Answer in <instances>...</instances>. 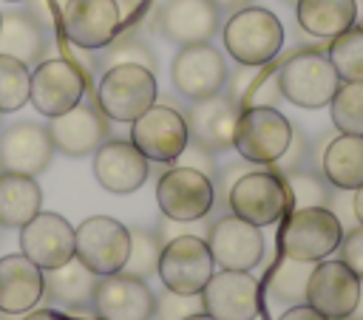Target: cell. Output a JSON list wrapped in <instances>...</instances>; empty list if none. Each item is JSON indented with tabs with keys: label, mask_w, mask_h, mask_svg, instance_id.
<instances>
[{
	"label": "cell",
	"mask_w": 363,
	"mask_h": 320,
	"mask_svg": "<svg viewBox=\"0 0 363 320\" xmlns=\"http://www.w3.org/2000/svg\"><path fill=\"white\" fill-rule=\"evenodd\" d=\"M156 201L164 218L201 221L216 204L213 178L193 167H167L156 181Z\"/></svg>",
	"instance_id": "9"
},
{
	"label": "cell",
	"mask_w": 363,
	"mask_h": 320,
	"mask_svg": "<svg viewBox=\"0 0 363 320\" xmlns=\"http://www.w3.org/2000/svg\"><path fill=\"white\" fill-rule=\"evenodd\" d=\"M227 207L233 215L255 227H269L286 215V210L292 207V198L281 173H275L272 167H250L230 187Z\"/></svg>",
	"instance_id": "4"
},
{
	"label": "cell",
	"mask_w": 363,
	"mask_h": 320,
	"mask_svg": "<svg viewBox=\"0 0 363 320\" xmlns=\"http://www.w3.org/2000/svg\"><path fill=\"white\" fill-rule=\"evenodd\" d=\"M88 312H91V309H85V312H74V314H77V317H74V320H99V317H96V314H94V317H85V314H88Z\"/></svg>",
	"instance_id": "51"
},
{
	"label": "cell",
	"mask_w": 363,
	"mask_h": 320,
	"mask_svg": "<svg viewBox=\"0 0 363 320\" xmlns=\"http://www.w3.org/2000/svg\"><path fill=\"white\" fill-rule=\"evenodd\" d=\"M213 266H216V261L201 235H179L162 246L156 275L162 278L164 289H173L182 295H196L210 280Z\"/></svg>",
	"instance_id": "12"
},
{
	"label": "cell",
	"mask_w": 363,
	"mask_h": 320,
	"mask_svg": "<svg viewBox=\"0 0 363 320\" xmlns=\"http://www.w3.org/2000/svg\"><path fill=\"white\" fill-rule=\"evenodd\" d=\"M329 210H332L335 218L340 221L343 232L352 229V227H357V215H354V190H337V187H332Z\"/></svg>",
	"instance_id": "43"
},
{
	"label": "cell",
	"mask_w": 363,
	"mask_h": 320,
	"mask_svg": "<svg viewBox=\"0 0 363 320\" xmlns=\"http://www.w3.org/2000/svg\"><path fill=\"white\" fill-rule=\"evenodd\" d=\"M227 79V62L224 54L210 42L182 45L179 54L170 62V82L179 96L187 102L207 99L224 88Z\"/></svg>",
	"instance_id": "11"
},
{
	"label": "cell",
	"mask_w": 363,
	"mask_h": 320,
	"mask_svg": "<svg viewBox=\"0 0 363 320\" xmlns=\"http://www.w3.org/2000/svg\"><path fill=\"white\" fill-rule=\"evenodd\" d=\"M153 309H156V295L147 286V280L125 272L99 278L91 306V312L99 320H150Z\"/></svg>",
	"instance_id": "17"
},
{
	"label": "cell",
	"mask_w": 363,
	"mask_h": 320,
	"mask_svg": "<svg viewBox=\"0 0 363 320\" xmlns=\"http://www.w3.org/2000/svg\"><path fill=\"white\" fill-rule=\"evenodd\" d=\"M176 164H182V167H193V170H199V173H204V176H216V170H218V164H216V153L213 150H207V147H201L199 142H187L184 144V150L179 153V159H176Z\"/></svg>",
	"instance_id": "41"
},
{
	"label": "cell",
	"mask_w": 363,
	"mask_h": 320,
	"mask_svg": "<svg viewBox=\"0 0 363 320\" xmlns=\"http://www.w3.org/2000/svg\"><path fill=\"white\" fill-rule=\"evenodd\" d=\"M94 176L108 193L128 195L147 181L150 161L130 139H105L94 150Z\"/></svg>",
	"instance_id": "20"
},
{
	"label": "cell",
	"mask_w": 363,
	"mask_h": 320,
	"mask_svg": "<svg viewBox=\"0 0 363 320\" xmlns=\"http://www.w3.org/2000/svg\"><path fill=\"white\" fill-rule=\"evenodd\" d=\"M43 207V190L34 176L26 173H0V227L20 229Z\"/></svg>",
	"instance_id": "28"
},
{
	"label": "cell",
	"mask_w": 363,
	"mask_h": 320,
	"mask_svg": "<svg viewBox=\"0 0 363 320\" xmlns=\"http://www.w3.org/2000/svg\"><path fill=\"white\" fill-rule=\"evenodd\" d=\"M153 229H156L159 241L167 244V241H173V238H179V235H201V238H204L207 224H199V221H176V218H164V215H162V221H159Z\"/></svg>",
	"instance_id": "45"
},
{
	"label": "cell",
	"mask_w": 363,
	"mask_h": 320,
	"mask_svg": "<svg viewBox=\"0 0 363 320\" xmlns=\"http://www.w3.org/2000/svg\"><path fill=\"white\" fill-rule=\"evenodd\" d=\"M326 57L335 65L340 82L363 79V25H352L337 37H332Z\"/></svg>",
	"instance_id": "31"
},
{
	"label": "cell",
	"mask_w": 363,
	"mask_h": 320,
	"mask_svg": "<svg viewBox=\"0 0 363 320\" xmlns=\"http://www.w3.org/2000/svg\"><path fill=\"white\" fill-rule=\"evenodd\" d=\"M337 252H340V261L363 280V224L343 232V238L337 244Z\"/></svg>",
	"instance_id": "40"
},
{
	"label": "cell",
	"mask_w": 363,
	"mask_h": 320,
	"mask_svg": "<svg viewBox=\"0 0 363 320\" xmlns=\"http://www.w3.org/2000/svg\"><path fill=\"white\" fill-rule=\"evenodd\" d=\"M258 71H261V65H241V62H235V68L227 71V79H224V88H221V91H224L235 105H241V99H244L247 88L252 85V79L258 76Z\"/></svg>",
	"instance_id": "42"
},
{
	"label": "cell",
	"mask_w": 363,
	"mask_h": 320,
	"mask_svg": "<svg viewBox=\"0 0 363 320\" xmlns=\"http://www.w3.org/2000/svg\"><path fill=\"white\" fill-rule=\"evenodd\" d=\"M43 269L20 255L0 258V314L14 317L31 312L43 300Z\"/></svg>",
	"instance_id": "24"
},
{
	"label": "cell",
	"mask_w": 363,
	"mask_h": 320,
	"mask_svg": "<svg viewBox=\"0 0 363 320\" xmlns=\"http://www.w3.org/2000/svg\"><path fill=\"white\" fill-rule=\"evenodd\" d=\"M329 113L335 130L363 136V79L340 82L329 102Z\"/></svg>",
	"instance_id": "33"
},
{
	"label": "cell",
	"mask_w": 363,
	"mask_h": 320,
	"mask_svg": "<svg viewBox=\"0 0 363 320\" xmlns=\"http://www.w3.org/2000/svg\"><path fill=\"white\" fill-rule=\"evenodd\" d=\"M227 54L241 65H267L284 48L281 20L261 6H244L233 11L221 28Z\"/></svg>",
	"instance_id": "1"
},
{
	"label": "cell",
	"mask_w": 363,
	"mask_h": 320,
	"mask_svg": "<svg viewBox=\"0 0 363 320\" xmlns=\"http://www.w3.org/2000/svg\"><path fill=\"white\" fill-rule=\"evenodd\" d=\"M162 246H164V244L159 241L156 229L130 227V252H128V258H125L122 272H125V275H133V278H142V280H150V278L159 272Z\"/></svg>",
	"instance_id": "32"
},
{
	"label": "cell",
	"mask_w": 363,
	"mask_h": 320,
	"mask_svg": "<svg viewBox=\"0 0 363 320\" xmlns=\"http://www.w3.org/2000/svg\"><path fill=\"white\" fill-rule=\"evenodd\" d=\"M204 312L216 320H255L258 317V280L250 269L213 272L201 289Z\"/></svg>",
	"instance_id": "19"
},
{
	"label": "cell",
	"mask_w": 363,
	"mask_h": 320,
	"mask_svg": "<svg viewBox=\"0 0 363 320\" xmlns=\"http://www.w3.org/2000/svg\"><path fill=\"white\" fill-rule=\"evenodd\" d=\"M292 198V207H329L332 184L315 167H295L281 173Z\"/></svg>",
	"instance_id": "35"
},
{
	"label": "cell",
	"mask_w": 363,
	"mask_h": 320,
	"mask_svg": "<svg viewBox=\"0 0 363 320\" xmlns=\"http://www.w3.org/2000/svg\"><path fill=\"white\" fill-rule=\"evenodd\" d=\"M318 261H298V258H289L284 255L275 269H272V278H269V295L275 303H284V306H298V303H306V283H309V275L315 269Z\"/></svg>",
	"instance_id": "30"
},
{
	"label": "cell",
	"mask_w": 363,
	"mask_h": 320,
	"mask_svg": "<svg viewBox=\"0 0 363 320\" xmlns=\"http://www.w3.org/2000/svg\"><path fill=\"white\" fill-rule=\"evenodd\" d=\"M62 34L71 45L85 51L105 48L119 34V3L116 0H68L62 6Z\"/></svg>",
	"instance_id": "16"
},
{
	"label": "cell",
	"mask_w": 363,
	"mask_h": 320,
	"mask_svg": "<svg viewBox=\"0 0 363 320\" xmlns=\"http://www.w3.org/2000/svg\"><path fill=\"white\" fill-rule=\"evenodd\" d=\"M241 161H244V159H241ZM250 167H258V164H250V161L238 164V161H233V164L216 170V176H213V187H216V198H218V204L227 207V193H230V187H233Z\"/></svg>",
	"instance_id": "44"
},
{
	"label": "cell",
	"mask_w": 363,
	"mask_h": 320,
	"mask_svg": "<svg viewBox=\"0 0 363 320\" xmlns=\"http://www.w3.org/2000/svg\"><path fill=\"white\" fill-rule=\"evenodd\" d=\"M0 173H3V164H0Z\"/></svg>",
	"instance_id": "56"
},
{
	"label": "cell",
	"mask_w": 363,
	"mask_h": 320,
	"mask_svg": "<svg viewBox=\"0 0 363 320\" xmlns=\"http://www.w3.org/2000/svg\"><path fill=\"white\" fill-rule=\"evenodd\" d=\"M340 320H352V317H340Z\"/></svg>",
	"instance_id": "54"
},
{
	"label": "cell",
	"mask_w": 363,
	"mask_h": 320,
	"mask_svg": "<svg viewBox=\"0 0 363 320\" xmlns=\"http://www.w3.org/2000/svg\"><path fill=\"white\" fill-rule=\"evenodd\" d=\"M238 113H241V108L224 91H218L207 99L190 102V108L184 113L187 133L201 147H207L213 153H224V150L233 147V133H235Z\"/></svg>",
	"instance_id": "23"
},
{
	"label": "cell",
	"mask_w": 363,
	"mask_h": 320,
	"mask_svg": "<svg viewBox=\"0 0 363 320\" xmlns=\"http://www.w3.org/2000/svg\"><path fill=\"white\" fill-rule=\"evenodd\" d=\"M320 176L337 190H357L363 184V136L340 133L326 142L320 161Z\"/></svg>",
	"instance_id": "27"
},
{
	"label": "cell",
	"mask_w": 363,
	"mask_h": 320,
	"mask_svg": "<svg viewBox=\"0 0 363 320\" xmlns=\"http://www.w3.org/2000/svg\"><path fill=\"white\" fill-rule=\"evenodd\" d=\"M218 11H238V8H244V6H250V0H210Z\"/></svg>",
	"instance_id": "48"
},
{
	"label": "cell",
	"mask_w": 363,
	"mask_h": 320,
	"mask_svg": "<svg viewBox=\"0 0 363 320\" xmlns=\"http://www.w3.org/2000/svg\"><path fill=\"white\" fill-rule=\"evenodd\" d=\"M275 173H286V170H295V167H309V139L301 127L292 125V139L286 144V150L281 153V159L275 164H269Z\"/></svg>",
	"instance_id": "39"
},
{
	"label": "cell",
	"mask_w": 363,
	"mask_h": 320,
	"mask_svg": "<svg viewBox=\"0 0 363 320\" xmlns=\"http://www.w3.org/2000/svg\"><path fill=\"white\" fill-rule=\"evenodd\" d=\"M278 85L284 99H289L292 105L318 110L332 102L340 85V76L329 62L326 51L303 48L278 62Z\"/></svg>",
	"instance_id": "3"
},
{
	"label": "cell",
	"mask_w": 363,
	"mask_h": 320,
	"mask_svg": "<svg viewBox=\"0 0 363 320\" xmlns=\"http://www.w3.org/2000/svg\"><path fill=\"white\" fill-rule=\"evenodd\" d=\"M54 142L45 125L37 122H14L0 133V164L9 173L40 176L54 159Z\"/></svg>",
	"instance_id": "21"
},
{
	"label": "cell",
	"mask_w": 363,
	"mask_h": 320,
	"mask_svg": "<svg viewBox=\"0 0 363 320\" xmlns=\"http://www.w3.org/2000/svg\"><path fill=\"white\" fill-rule=\"evenodd\" d=\"M159 31L173 45L210 42L221 25V11L210 0H167L156 11Z\"/></svg>",
	"instance_id": "22"
},
{
	"label": "cell",
	"mask_w": 363,
	"mask_h": 320,
	"mask_svg": "<svg viewBox=\"0 0 363 320\" xmlns=\"http://www.w3.org/2000/svg\"><path fill=\"white\" fill-rule=\"evenodd\" d=\"M99 51H102V57H99V65L102 68H113V65H145V68L156 71V54H153V48L136 31H119Z\"/></svg>",
	"instance_id": "34"
},
{
	"label": "cell",
	"mask_w": 363,
	"mask_h": 320,
	"mask_svg": "<svg viewBox=\"0 0 363 320\" xmlns=\"http://www.w3.org/2000/svg\"><path fill=\"white\" fill-rule=\"evenodd\" d=\"M85 88H88L85 71L74 59L51 57L34 65L31 82H28V102L34 105L37 113H43L45 119H54L71 110L74 105H79L85 96Z\"/></svg>",
	"instance_id": "7"
},
{
	"label": "cell",
	"mask_w": 363,
	"mask_h": 320,
	"mask_svg": "<svg viewBox=\"0 0 363 320\" xmlns=\"http://www.w3.org/2000/svg\"><path fill=\"white\" fill-rule=\"evenodd\" d=\"M0 125H3V113H0Z\"/></svg>",
	"instance_id": "55"
},
{
	"label": "cell",
	"mask_w": 363,
	"mask_h": 320,
	"mask_svg": "<svg viewBox=\"0 0 363 320\" xmlns=\"http://www.w3.org/2000/svg\"><path fill=\"white\" fill-rule=\"evenodd\" d=\"M23 320H65L60 312H54V309H31V312H26V317Z\"/></svg>",
	"instance_id": "47"
},
{
	"label": "cell",
	"mask_w": 363,
	"mask_h": 320,
	"mask_svg": "<svg viewBox=\"0 0 363 320\" xmlns=\"http://www.w3.org/2000/svg\"><path fill=\"white\" fill-rule=\"evenodd\" d=\"M130 142L156 164H176L179 153L190 142L184 113L170 102H153L142 116L130 122Z\"/></svg>",
	"instance_id": "8"
},
{
	"label": "cell",
	"mask_w": 363,
	"mask_h": 320,
	"mask_svg": "<svg viewBox=\"0 0 363 320\" xmlns=\"http://www.w3.org/2000/svg\"><path fill=\"white\" fill-rule=\"evenodd\" d=\"M354 215H357V224H363V184L354 190Z\"/></svg>",
	"instance_id": "49"
},
{
	"label": "cell",
	"mask_w": 363,
	"mask_h": 320,
	"mask_svg": "<svg viewBox=\"0 0 363 320\" xmlns=\"http://www.w3.org/2000/svg\"><path fill=\"white\" fill-rule=\"evenodd\" d=\"M281 99H284V93H281V85H278V62H267V65H261L258 76L247 88L238 108H255V105L278 108Z\"/></svg>",
	"instance_id": "37"
},
{
	"label": "cell",
	"mask_w": 363,
	"mask_h": 320,
	"mask_svg": "<svg viewBox=\"0 0 363 320\" xmlns=\"http://www.w3.org/2000/svg\"><path fill=\"white\" fill-rule=\"evenodd\" d=\"M28 65L9 54H0V113H14L28 102Z\"/></svg>",
	"instance_id": "36"
},
{
	"label": "cell",
	"mask_w": 363,
	"mask_h": 320,
	"mask_svg": "<svg viewBox=\"0 0 363 320\" xmlns=\"http://www.w3.org/2000/svg\"><path fill=\"white\" fill-rule=\"evenodd\" d=\"M278 320H329V317H323L309 303H298V306H289L284 314H278Z\"/></svg>",
	"instance_id": "46"
},
{
	"label": "cell",
	"mask_w": 363,
	"mask_h": 320,
	"mask_svg": "<svg viewBox=\"0 0 363 320\" xmlns=\"http://www.w3.org/2000/svg\"><path fill=\"white\" fill-rule=\"evenodd\" d=\"M196 312H204L201 292L182 295V292L164 289L162 295H156V309H153V317L156 320H184V317H190Z\"/></svg>",
	"instance_id": "38"
},
{
	"label": "cell",
	"mask_w": 363,
	"mask_h": 320,
	"mask_svg": "<svg viewBox=\"0 0 363 320\" xmlns=\"http://www.w3.org/2000/svg\"><path fill=\"white\" fill-rule=\"evenodd\" d=\"M77 258L99 278L122 272L130 252V227L111 215H91L77 229Z\"/></svg>",
	"instance_id": "10"
},
{
	"label": "cell",
	"mask_w": 363,
	"mask_h": 320,
	"mask_svg": "<svg viewBox=\"0 0 363 320\" xmlns=\"http://www.w3.org/2000/svg\"><path fill=\"white\" fill-rule=\"evenodd\" d=\"M363 280L343 263V261H318L309 283H306V303L318 309L329 320L352 317L357 300H360Z\"/></svg>",
	"instance_id": "14"
},
{
	"label": "cell",
	"mask_w": 363,
	"mask_h": 320,
	"mask_svg": "<svg viewBox=\"0 0 363 320\" xmlns=\"http://www.w3.org/2000/svg\"><path fill=\"white\" fill-rule=\"evenodd\" d=\"M156 71L145 65L105 68L94 88V102L111 122H133L156 102Z\"/></svg>",
	"instance_id": "2"
},
{
	"label": "cell",
	"mask_w": 363,
	"mask_h": 320,
	"mask_svg": "<svg viewBox=\"0 0 363 320\" xmlns=\"http://www.w3.org/2000/svg\"><path fill=\"white\" fill-rule=\"evenodd\" d=\"M295 14L306 34L332 40L357 23V0H298Z\"/></svg>",
	"instance_id": "29"
},
{
	"label": "cell",
	"mask_w": 363,
	"mask_h": 320,
	"mask_svg": "<svg viewBox=\"0 0 363 320\" xmlns=\"http://www.w3.org/2000/svg\"><path fill=\"white\" fill-rule=\"evenodd\" d=\"M204 241L210 246L213 261L221 269H252L264 258V235L261 227L227 212L207 224Z\"/></svg>",
	"instance_id": "13"
},
{
	"label": "cell",
	"mask_w": 363,
	"mask_h": 320,
	"mask_svg": "<svg viewBox=\"0 0 363 320\" xmlns=\"http://www.w3.org/2000/svg\"><path fill=\"white\" fill-rule=\"evenodd\" d=\"M111 119L94 105H74L71 110L48 119V136L54 142V150L71 159H82L91 156L108 136H111Z\"/></svg>",
	"instance_id": "18"
},
{
	"label": "cell",
	"mask_w": 363,
	"mask_h": 320,
	"mask_svg": "<svg viewBox=\"0 0 363 320\" xmlns=\"http://www.w3.org/2000/svg\"><path fill=\"white\" fill-rule=\"evenodd\" d=\"M6 3H23V0H6Z\"/></svg>",
	"instance_id": "53"
},
{
	"label": "cell",
	"mask_w": 363,
	"mask_h": 320,
	"mask_svg": "<svg viewBox=\"0 0 363 320\" xmlns=\"http://www.w3.org/2000/svg\"><path fill=\"white\" fill-rule=\"evenodd\" d=\"M281 3H286V6H295V3H298V0H281Z\"/></svg>",
	"instance_id": "52"
},
{
	"label": "cell",
	"mask_w": 363,
	"mask_h": 320,
	"mask_svg": "<svg viewBox=\"0 0 363 320\" xmlns=\"http://www.w3.org/2000/svg\"><path fill=\"white\" fill-rule=\"evenodd\" d=\"M99 275L91 272L77 255L57 266V269H45L43 272V297H48L51 303H57L60 309L68 312H85L94 306V292H96Z\"/></svg>",
	"instance_id": "25"
},
{
	"label": "cell",
	"mask_w": 363,
	"mask_h": 320,
	"mask_svg": "<svg viewBox=\"0 0 363 320\" xmlns=\"http://www.w3.org/2000/svg\"><path fill=\"white\" fill-rule=\"evenodd\" d=\"M184 320H216V317L207 314V312H196V314H190V317H184Z\"/></svg>",
	"instance_id": "50"
},
{
	"label": "cell",
	"mask_w": 363,
	"mask_h": 320,
	"mask_svg": "<svg viewBox=\"0 0 363 320\" xmlns=\"http://www.w3.org/2000/svg\"><path fill=\"white\" fill-rule=\"evenodd\" d=\"M45 25L28 8H9L0 14V54H9L28 68L45 57Z\"/></svg>",
	"instance_id": "26"
},
{
	"label": "cell",
	"mask_w": 363,
	"mask_h": 320,
	"mask_svg": "<svg viewBox=\"0 0 363 320\" xmlns=\"http://www.w3.org/2000/svg\"><path fill=\"white\" fill-rule=\"evenodd\" d=\"M343 238V227L329 207H295L278 235L281 255L298 261L329 258Z\"/></svg>",
	"instance_id": "6"
},
{
	"label": "cell",
	"mask_w": 363,
	"mask_h": 320,
	"mask_svg": "<svg viewBox=\"0 0 363 320\" xmlns=\"http://www.w3.org/2000/svg\"><path fill=\"white\" fill-rule=\"evenodd\" d=\"M289 139H292V122L278 108L269 105L241 108L233 133V147L244 161L269 167L281 159Z\"/></svg>",
	"instance_id": "5"
},
{
	"label": "cell",
	"mask_w": 363,
	"mask_h": 320,
	"mask_svg": "<svg viewBox=\"0 0 363 320\" xmlns=\"http://www.w3.org/2000/svg\"><path fill=\"white\" fill-rule=\"evenodd\" d=\"M20 249L43 272L68 263L77 255V232L60 212H37L20 227Z\"/></svg>",
	"instance_id": "15"
}]
</instances>
